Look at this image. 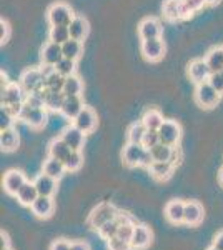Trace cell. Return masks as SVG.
Returning a JSON list of instances; mask_svg holds the SVG:
<instances>
[{"instance_id": "cell-49", "label": "cell", "mask_w": 223, "mask_h": 250, "mask_svg": "<svg viewBox=\"0 0 223 250\" xmlns=\"http://www.w3.org/2000/svg\"><path fill=\"white\" fill-rule=\"evenodd\" d=\"M70 250H90L87 242H72Z\"/></svg>"}, {"instance_id": "cell-18", "label": "cell", "mask_w": 223, "mask_h": 250, "mask_svg": "<svg viewBox=\"0 0 223 250\" xmlns=\"http://www.w3.org/2000/svg\"><path fill=\"white\" fill-rule=\"evenodd\" d=\"M60 137L65 140L67 145L72 148V150H82L83 142H85V134L82 130H79L74 124L68 125L65 130L62 132V135H60Z\"/></svg>"}, {"instance_id": "cell-53", "label": "cell", "mask_w": 223, "mask_h": 250, "mask_svg": "<svg viewBox=\"0 0 223 250\" xmlns=\"http://www.w3.org/2000/svg\"><path fill=\"white\" fill-rule=\"evenodd\" d=\"M222 0H206V5H217V3H220Z\"/></svg>"}, {"instance_id": "cell-9", "label": "cell", "mask_w": 223, "mask_h": 250, "mask_svg": "<svg viewBox=\"0 0 223 250\" xmlns=\"http://www.w3.org/2000/svg\"><path fill=\"white\" fill-rule=\"evenodd\" d=\"M72 124H74L79 130H82L85 135L92 134L97 128V114L90 107H83V110L72 120Z\"/></svg>"}, {"instance_id": "cell-35", "label": "cell", "mask_w": 223, "mask_h": 250, "mask_svg": "<svg viewBox=\"0 0 223 250\" xmlns=\"http://www.w3.org/2000/svg\"><path fill=\"white\" fill-rule=\"evenodd\" d=\"M70 29L67 25H55L50 27V32H48V40L50 42H55L59 45H63L67 40H70Z\"/></svg>"}, {"instance_id": "cell-43", "label": "cell", "mask_w": 223, "mask_h": 250, "mask_svg": "<svg viewBox=\"0 0 223 250\" xmlns=\"http://www.w3.org/2000/svg\"><path fill=\"white\" fill-rule=\"evenodd\" d=\"M208 82H210V85H212L215 90L218 92V94L223 95V70H220V72H212V75H210Z\"/></svg>"}, {"instance_id": "cell-34", "label": "cell", "mask_w": 223, "mask_h": 250, "mask_svg": "<svg viewBox=\"0 0 223 250\" xmlns=\"http://www.w3.org/2000/svg\"><path fill=\"white\" fill-rule=\"evenodd\" d=\"M120 224H122V212L117 215V219L107 222V224L102 225V227H100L97 232H99V235L102 237V239H105L108 242L110 239H113V237H117V232H119Z\"/></svg>"}, {"instance_id": "cell-17", "label": "cell", "mask_w": 223, "mask_h": 250, "mask_svg": "<svg viewBox=\"0 0 223 250\" xmlns=\"http://www.w3.org/2000/svg\"><path fill=\"white\" fill-rule=\"evenodd\" d=\"M152 239H153V233L150 230L148 225L145 224H137L135 225V232H133V237H132V247L133 249H147L150 244H152Z\"/></svg>"}, {"instance_id": "cell-26", "label": "cell", "mask_w": 223, "mask_h": 250, "mask_svg": "<svg viewBox=\"0 0 223 250\" xmlns=\"http://www.w3.org/2000/svg\"><path fill=\"white\" fill-rule=\"evenodd\" d=\"M20 139L19 134L14 130V127L7 128V130H0V147L3 152H14L19 147Z\"/></svg>"}, {"instance_id": "cell-48", "label": "cell", "mask_w": 223, "mask_h": 250, "mask_svg": "<svg viewBox=\"0 0 223 250\" xmlns=\"http://www.w3.org/2000/svg\"><path fill=\"white\" fill-rule=\"evenodd\" d=\"M70 247H72V244L68 240L59 239L50 245V250H70Z\"/></svg>"}, {"instance_id": "cell-15", "label": "cell", "mask_w": 223, "mask_h": 250, "mask_svg": "<svg viewBox=\"0 0 223 250\" xmlns=\"http://www.w3.org/2000/svg\"><path fill=\"white\" fill-rule=\"evenodd\" d=\"M145 152H147V148H145L142 144L128 142L123 148V154H122V157H123V164L127 165V167H139L140 160Z\"/></svg>"}, {"instance_id": "cell-33", "label": "cell", "mask_w": 223, "mask_h": 250, "mask_svg": "<svg viewBox=\"0 0 223 250\" xmlns=\"http://www.w3.org/2000/svg\"><path fill=\"white\" fill-rule=\"evenodd\" d=\"M62 52H63V57L72 59V60H79L82 57V52H83L82 42H80V40H75V39L67 40V42L62 45Z\"/></svg>"}, {"instance_id": "cell-36", "label": "cell", "mask_w": 223, "mask_h": 250, "mask_svg": "<svg viewBox=\"0 0 223 250\" xmlns=\"http://www.w3.org/2000/svg\"><path fill=\"white\" fill-rule=\"evenodd\" d=\"M142 122H143V125L148 130H158L162 127V124L165 122V119L158 110H147L143 117H142Z\"/></svg>"}, {"instance_id": "cell-50", "label": "cell", "mask_w": 223, "mask_h": 250, "mask_svg": "<svg viewBox=\"0 0 223 250\" xmlns=\"http://www.w3.org/2000/svg\"><path fill=\"white\" fill-rule=\"evenodd\" d=\"M213 245L215 247H218L220 250H223V232L217 233V237L213 239Z\"/></svg>"}, {"instance_id": "cell-32", "label": "cell", "mask_w": 223, "mask_h": 250, "mask_svg": "<svg viewBox=\"0 0 223 250\" xmlns=\"http://www.w3.org/2000/svg\"><path fill=\"white\" fill-rule=\"evenodd\" d=\"M135 225L133 224L130 217L127 213L122 212V224L119 227V232H117V237L122 240H127V242H132V237H133V232H135Z\"/></svg>"}, {"instance_id": "cell-4", "label": "cell", "mask_w": 223, "mask_h": 250, "mask_svg": "<svg viewBox=\"0 0 223 250\" xmlns=\"http://www.w3.org/2000/svg\"><path fill=\"white\" fill-rule=\"evenodd\" d=\"M220 94H218L215 88L210 85V82H202V83H197V88H195V102L198 107L202 108H213L215 105L218 104L220 100Z\"/></svg>"}, {"instance_id": "cell-42", "label": "cell", "mask_w": 223, "mask_h": 250, "mask_svg": "<svg viewBox=\"0 0 223 250\" xmlns=\"http://www.w3.org/2000/svg\"><path fill=\"white\" fill-rule=\"evenodd\" d=\"M157 144H160V135H158V130H147V134L143 135V140H142V145L145 148H153Z\"/></svg>"}, {"instance_id": "cell-11", "label": "cell", "mask_w": 223, "mask_h": 250, "mask_svg": "<svg viewBox=\"0 0 223 250\" xmlns=\"http://www.w3.org/2000/svg\"><path fill=\"white\" fill-rule=\"evenodd\" d=\"M27 182V177L22 170H9L3 175V190L9 195H17V192Z\"/></svg>"}, {"instance_id": "cell-12", "label": "cell", "mask_w": 223, "mask_h": 250, "mask_svg": "<svg viewBox=\"0 0 223 250\" xmlns=\"http://www.w3.org/2000/svg\"><path fill=\"white\" fill-rule=\"evenodd\" d=\"M163 15L168 20H182L192 17L188 10H186L183 0H165L163 2Z\"/></svg>"}, {"instance_id": "cell-40", "label": "cell", "mask_w": 223, "mask_h": 250, "mask_svg": "<svg viewBox=\"0 0 223 250\" xmlns=\"http://www.w3.org/2000/svg\"><path fill=\"white\" fill-rule=\"evenodd\" d=\"M148 128L145 127L143 122H135L130 125V128H128V142H133V144H142V140H143V135L147 134Z\"/></svg>"}, {"instance_id": "cell-31", "label": "cell", "mask_w": 223, "mask_h": 250, "mask_svg": "<svg viewBox=\"0 0 223 250\" xmlns=\"http://www.w3.org/2000/svg\"><path fill=\"white\" fill-rule=\"evenodd\" d=\"M65 102V94L63 92H45V108L50 112H60Z\"/></svg>"}, {"instance_id": "cell-20", "label": "cell", "mask_w": 223, "mask_h": 250, "mask_svg": "<svg viewBox=\"0 0 223 250\" xmlns=\"http://www.w3.org/2000/svg\"><path fill=\"white\" fill-rule=\"evenodd\" d=\"M70 29V37L75 39V40H80L83 42L87 39L88 32H90V25H88V20L83 17V15H75L72 23L68 25Z\"/></svg>"}, {"instance_id": "cell-3", "label": "cell", "mask_w": 223, "mask_h": 250, "mask_svg": "<svg viewBox=\"0 0 223 250\" xmlns=\"http://www.w3.org/2000/svg\"><path fill=\"white\" fill-rule=\"evenodd\" d=\"M75 14L67 3H54V5L48 7L47 10V20L50 23V27H55V25H70L72 20H74Z\"/></svg>"}, {"instance_id": "cell-41", "label": "cell", "mask_w": 223, "mask_h": 250, "mask_svg": "<svg viewBox=\"0 0 223 250\" xmlns=\"http://www.w3.org/2000/svg\"><path fill=\"white\" fill-rule=\"evenodd\" d=\"M60 75L63 77H70V75H75V70H77V60H72V59H67L63 57L60 60L59 63L54 67Z\"/></svg>"}, {"instance_id": "cell-39", "label": "cell", "mask_w": 223, "mask_h": 250, "mask_svg": "<svg viewBox=\"0 0 223 250\" xmlns=\"http://www.w3.org/2000/svg\"><path fill=\"white\" fill-rule=\"evenodd\" d=\"M65 164V168L67 172H77L80 170V167L83 165V155L80 150H72L70 154L67 155V159L63 160Z\"/></svg>"}, {"instance_id": "cell-29", "label": "cell", "mask_w": 223, "mask_h": 250, "mask_svg": "<svg viewBox=\"0 0 223 250\" xmlns=\"http://www.w3.org/2000/svg\"><path fill=\"white\" fill-rule=\"evenodd\" d=\"M173 168H175V162H153L150 165V173L153 179L157 180H167L172 177Z\"/></svg>"}, {"instance_id": "cell-24", "label": "cell", "mask_w": 223, "mask_h": 250, "mask_svg": "<svg viewBox=\"0 0 223 250\" xmlns=\"http://www.w3.org/2000/svg\"><path fill=\"white\" fill-rule=\"evenodd\" d=\"M150 154L153 157V162H175V148L172 145H167V144H157L153 148H150Z\"/></svg>"}, {"instance_id": "cell-25", "label": "cell", "mask_w": 223, "mask_h": 250, "mask_svg": "<svg viewBox=\"0 0 223 250\" xmlns=\"http://www.w3.org/2000/svg\"><path fill=\"white\" fill-rule=\"evenodd\" d=\"M15 197H17L19 204L25 205V207H30V205L37 200L39 190H37V187H35L34 182H28V180H27V182L23 184V187L17 192V195H15Z\"/></svg>"}, {"instance_id": "cell-38", "label": "cell", "mask_w": 223, "mask_h": 250, "mask_svg": "<svg viewBox=\"0 0 223 250\" xmlns=\"http://www.w3.org/2000/svg\"><path fill=\"white\" fill-rule=\"evenodd\" d=\"M83 83L77 75H70L65 79V85H63V94L65 95H82Z\"/></svg>"}, {"instance_id": "cell-2", "label": "cell", "mask_w": 223, "mask_h": 250, "mask_svg": "<svg viewBox=\"0 0 223 250\" xmlns=\"http://www.w3.org/2000/svg\"><path fill=\"white\" fill-rule=\"evenodd\" d=\"M20 85L23 87V90L27 94L32 92H45V72L43 68H28L20 75Z\"/></svg>"}, {"instance_id": "cell-23", "label": "cell", "mask_w": 223, "mask_h": 250, "mask_svg": "<svg viewBox=\"0 0 223 250\" xmlns=\"http://www.w3.org/2000/svg\"><path fill=\"white\" fill-rule=\"evenodd\" d=\"M205 210L202 207V204L195 202V200H190V202H185V224L188 225H198L202 220H203Z\"/></svg>"}, {"instance_id": "cell-30", "label": "cell", "mask_w": 223, "mask_h": 250, "mask_svg": "<svg viewBox=\"0 0 223 250\" xmlns=\"http://www.w3.org/2000/svg\"><path fill=\"white\" fill-rule=\"evenodd\" d=\"M65 172H67V168L62 160H57L54 157H48L45 162H43V173L54 177L57 180L62 179V177L65 175Z\"/></svg>"}, {"instance_id": "cell-27", "label": "cell", "mask_w": 223, "mask_h": 250, "mask_svg": "<svg viewBox=\"0 0 223 250\" xmlns=\"http://www.w3.org/2000/svg\"><path fill=\"white\" fill-rule=\"evenodd\" d=\"M72 152V148L68 147L65 140L62 139V137H59V139H54L48 145V157H54L57 160H65L67 155Z\"/></svg>"}, {"instance_id": "cell-52", "label": "cell", "mask_w": 223, "mask_h": 250, "mask_svg": "<svg viewBox=\"0 0 223 250\" xmlns=\"http://www.w3.org/2000/svg\"><path fill=\"white\" fill-rule=\"evenodd\" d=\"M218 182H220L223 187V167L220 168V172H218Z\"/></svg>"}, {"instance_id": "cell-6", "label": "cell", "mask_w": 223, "mask_h": 250, "mask_svg": "<svg viewBox=\"0 0 223 250\" xmlns=\"http://www.w3.org/2000/svg\"><path fill=\"white\" fill-rule=\"evenodd\" d=\"M140 52L148 62H158L162 60L165 54V43L160 39H148V40H142L140 43Z\"/></svg>"}, {"instance_id": "cell-22", "label": "cell", "mask_w": 223, "mask_h": 250, "mask_svg": "<svg viewBox=\"0 0 223 250\" xmlns=\"http://www.w3.org/2000/svg\"><path fill=\"white\" fill-rule=\"evenodd\" d=\"M57 182H59V180L47 175V173H40L34 180L35 187H37V190H39V195H47V197H52L57 192Z\"/></svg>"}, {"instance_id": "cell-51", "label": "cell", "mask_w": 223, "mask_h": 250, "mask_svg": "<svg viewBox=\"0 0 223 250\" xmlns=\"http://www.w3.org/2000/svg\"><path fill=\"white\" fill-rule=\"evenodd\" d=\"M0 240H2V249H7L9 247V237L5 235V233H0Z\"/></svg>"}, {"instance_id": "cell-47", "label": "cell", "mask_w": 223, "mask_h": 250, "mask_svg": "<svg viewBox=\"0 0 223 250\" xmlns=\"http://www.w3.org/2000/svg\"><path fill=\"white\" fill-rule=\"evenodd\" d=\"M9 39H10V25L7 20L2 19L0 20V42H2V45L9 42Z\"/></svg>"}, {"instance_id": "cell-37", "label": "cell", "mask_w": 223, "mask_h": 250, "mask_svg": "<svg viewBox=\"0 0 223 250\" xmlns=\"http://www.w3.org/2000/svg\"><path fill=\"white\" fill-rule=\"evenodd\" d=\"M206 63H208L210 70L212 72H220L223 70V47L222 48H212V50L206 54Z\"/></svg>"}, {"instance_id": "cell-54", "label": "cell", "mask_w": 223, "mask_h": 250, "mask_svg": "<svg viewBox=\"0 0 223 250\" xmlns=\"http://www.w3.org/2000/svg\"><path fill=\"white\" fill-rule=\"evenodd\" d=\"M206 250H220V249H218V247H215V245H212V247H210V249H206Z\"/></svg>"}, {"instance_id": "cell-8", "label": "cell", "mask_w": 223, "mask_h": 250, "mask_svg": "<svg viewBox=\"0 0 223 250\" xmlns=\"http://www.w3.org/2000/svg\"><path fill=\"white\" fill-rule=\"evenodd\" d=\"M27 92L20 83H9L2 88V107L14 105V104H25Z\"/></svg>"}, {"instance_id": "cell-28", "label": "cell", "mask_w": 223, "mask_h": 250, "mask_svg": "<svg viewBox=\"0 0 223 250\" xmlns=\"http://www.w3.org/2000/svg\"><path fill=\"white\" fill-rule=\"evenodd\" d=\"M45 72V70H43ZM65 79L63 75H60L54 67L48 68L45 72V87L50 92H63V85H65Z\"/></svg>"}, {"instance_id": "cell-55", "label": "cell", "mask_w": 223, "mask_h": 250, "mask_svg": "<svg viewBox=\"0 0 223 250\" xmlns=\"http://www.w3.org/2000/svg\"><path fill=\"white\" fill-rule=\"evenodd\" d=\"M2 250H12L10 247H7V249H2Z\"/></svg>"}, {"instance_id": "cell-14", "label": "cell", "mask_w": 223, "mask_h": 250, "mask_svg": "<svg viewBox=\"0 0 223 250\" xmlns=\"http://www.w3.org/2000/svg\"><path fill=\"white\" fill-rule=\"evenodd\" d=\"M139 35L142 40L160 39L162 37V23L155 17H147L139 23Z\"/></svg>"}, {"instance_id": "cell-1", "label": "cell", "mask_w": 223, "mask_h": 250, "mask_svg": "<svg viewBox=\"0 0 223 250\" xmlns=\"http://www.w3.org/2000/svg\"><path fill=\"white\" fill-rule=\"evenodd\" d=\"M120 213V210H117V207L113 204H108V202H103V204H99L95 208L90 212L87 219V224L90 229H95L99 230L102 225H105L107 222H110L113 219H117V215Z\"/></svg>"}, {"instance_id": "cell-10", "label": "cell", "mask_w": 223, "mask_h": 250, "mask_svg": "<svg viewBox=\"0 0 223 250\" xmlns=\"http://www.w3.org/2000/svg\"><path fill=\"white\" fill-rule=\"evenodd\" d=\"M40 59H42V63L45 67H55L60 60L63 59V52H62V45L55 42H48L42 47V52H40Z\"/></svg>"}, {"instance_id": "cell-5", "label": "cell", "mask_w": 223, "mask_h": 250, "mask_svg": "<svg viewBox=\"0 0 223 250\" xmlns=\"http://www.w3.org/2000/svg\"><path fill=\"white\" fill-rule=\"evenodd\" d=\"M20 120H23L28 127L35 128V130H39V128H43L48 122V114H47V108H32L28 107L27 104L23 105L22 108V114L19 117Z\"/></svg>"}, {"instance_id": "cell-21", "label": "cell", "mask_w": 223, "mask_h": 250, "mask_svg": "<svg viewBox=\"0 0 223 250\" xmlns=\"http://www.w3.org/2000/svg\"><path fill=\"white\" fill-rule=\"evenodd\" d=\"M165 217L172 224H182L185 220V202H182V200H170L165 205Z\"/></svg>"}, {"instance_id": "cell-16", "label": "cell", "mask_w": 223, "mask_h": 250, "mask_svg": "<svg viewBox=\"0 0 223 250\" xmlns=\"http://www.w3.org/2000/svg\"><path fill=\"white\" fill-rule=\"evenodd\" d=\"M30 210L35 217H39V219H48V217H52V213L55 210L54 199L47 195H39L37 200L30 205Z\"/></svg>"}, {"instance_id": "cell-13", "label": "cell", "mask_w": 223, "mask_h": 250, "mask_svg": "<svg viewBox=\"0 0 223 250\" xmlns=\"http://www.w3.org/2000/svg\"><path fill=\"white\" fill-rule=\"evenodd\" d=\"M188 75L195 83H202V82H206V80L210 79L212 70H210L206 60L195 59V60H192V62L188 63Z\"/></svg>"}, {"instance_id": "cell-44", "label": "cell", "mask_w": 223, "mask_h": 250, "mask_svg": "<svg viewBox=\"0 0 223 250\" xmlns=\"http://www.w3.org/2000/svg\"><path fill=\"white\" fill-rule=\"evenodd\" d=\"M108 244V250H132V244L127 240H122L119 237H113L107 242Z\"/></svg>"}, {"instance_id": "cell-19", "label": "cell", "mask_w": 223, "mask_h": 250, "mask_svg": "<svg viewBox=\"0 0 223 250\" xmlns=\"http://www.w3.org/2000/svg\"><path fill=\"white\" fill-rule=\"evenodd\" d=\"M83 102H82V97L80 95H65V102H63V107L60 110L65 119L74 120L80 112L83 110Z\"/></svg>"}, {"instance_id": "cell-7", "label": "cell", "mask_w": 223, "mask_h": 250, "mask_svg": "<svg viewBox=\"0 0 223 250\" xmlns=\"http://www.w3.org/2000/svg\"><path fill=\"white\" fill-rule=\"evenodd\" d=\"M158 135H160L162 144L175 147L182 137V128L175 120H165V122L162 124V127L158 128Z\"/></svg>"}, {"instance_id": "cell-45", "label": "cell", "mask_w": 223, "mask_h": 250, "mask_svg": "<svg viewBox=\"0 0 223 250\" xmlns=\"http://www.w3.org/2000/svg\"><path fill=\"white\" fill-rule=\"evenodd\" d=\"M12 120H14V117H12L9 112L2 107V110H0V130H7V128H10Z\"/></svg>"}, {"instance_id": "cell-46", "label": "cell", "mask_w": 223, "mask_h": 250, "mask_svg": "<svg viewBox=\"0 0 223 250\" xmlns=\"http://www.w3.org/2000/svg\"><path fill=\"white\" fill-rule=\"evenodd\" d=\"M183 3H185L186 10H188L190 14L193 15L197 10H200L202 7L206 5V0H183Z\"/></svg>"}]
</instances>
